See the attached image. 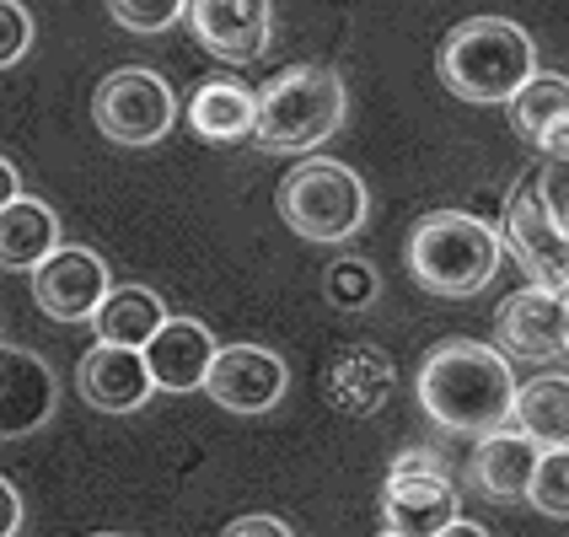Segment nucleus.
Segmentation results:
<instances>
[{
    "mask_svg": "<svg viewBox=\"0 0 569 537\" xmlns=\"http://www.w3.org/2000/svg\"><path fill=\"white\" fill-rule=\"evenodd\" d=\"M419 409L430 414L451 436H483L510 425V398H516V377L510 360L495 345L478 339H446L419 360Z\"/></svg>",
    "mask_w": 569,
    "mask_h": 537,
    "instance_id": "1",
    "label": "nucleus"
},
{
    "mask_svg": "<svg viewBox=\"0 0 569 537\" xmlns=\"http://www.w3.org/2000/svg\"><path fill=\"white\" fill-rule=\"evenodd\" d=\"M436 70H441L446 92H457L462 102L500 108L538 70V43L510 17H468V22H457L446 32Z\"/></svg>",
    "mask_w": 569,
    "mask_h": 537,
    "instance_id": "2",
    "label": "nucleus"
},
{
    "mask_svg": "<svg viewBox=\"0 0 569 537\" xmlns=\"http://www.w3.org/2000/svg\"><path fill=\"white\" fill-rule=\"evenodd\" d=\"M345 81L333 64H296L253 92V140L263 151H296L307 157L345 129Z\"/></svg>",
    "mask_w": 569,
    "mask_h": 537,
    "instance_id": "3",
    "label": "nucleus"
},
{
    "mask_svg": "<svg viewBox=\"0 0 569 537\" xmlns=\"http://www.w3.org/2000/svg\"><path fill=\"white\" fill-rule=\"evenodd\" d=\"M500 253H506L500 231L468 210H430L409 231V275L430 296H451V301H468L495 280Z\"/></svg>",
    "mask_w": 569,
    "mask_h": 537,
    "instance_id": "4",
    "label": "nucleus"
},
{
    "mask_svg": "<svg viewBox=\"0 0 569 537\" xmlns=\"http://www.w3.org/2000/svg\"><path fill=\"white\" fill-rule=\"evenodd\" d=\"M366 183L333 157H301L280 183V216L307 242H345L366 226Z\"/></svg>",
    "mask_w": 569,
    "mask_h": 537,
    "instance_id": "5",
    "label": "nucleus"
},
{
    "mask_svg": "<svg viewBox=\"0 0 569 537\" xmlns=\"http://www.w3.org/2000/svg\"><path fill=\"white\" fill-rule=\"evenodd\" d=\"M457 521V489L436 451L413 446L381 484V527L403 537H441Z\"/></svg>",
    "mask_w": 569,
    "mask_h": 537,
    "instance_id": "6",
    "label": "nucleus"
},
{
    "mask_svg": "<svg viewBox=\"0 0 569 537\" xmlns=\"http://www.w3.org/2000/svg\"><path fill=\"white\" fill-rule=\"evenodd\" d=\"M92 119L113 146H157L167 140V129L178 119V97L161 81L157 70H113L102 76L92 92Z\"/></svg>",
    "mask_w": 569,
    "mask_h": 537,
    "instance_id": "7",
    "label": "nucleus"
},
{
    "mask_svg": "<svg viewBox=\"0 0 569 537\" xmlns=\"http://www.w3.org/2000/svg\"><path fill=\"white\" fill-rule=\"evenodd\" d=\"M569 345V317H565V290L548 285H527L500 301L495 312V349L506 360H532V366H559Z\"/></svg>",
    "mask_w": 569,
    "mask_h": 537,
    "instance_id": "8",
    "label": "nucleus"
},
{
    "mask_svg": "<svg viewBox=\"0 0 569 537\" xmlns=\"http://www.w3.org/2000/svg\"><path fill=\"white\" fill-rule=\"evenodd\" d=\"M28 275H32V301H38V312L54 317V322H87L92 307L108 296V285H113L102 253L81 248V242L49 248Z\"/></svg>",
    "mask_w": 569,
    "mask_h": 537,
    "instance_id": "9",
    "label": "nucleus"
},
{
    "mask_svg": "<svg viewBox=\"0 0 569 537\" xmlns=\"http://www.w3.org/2000/svg\"><path fill=\"white\" fill-rule=\"evenodd\" d=\"M216 409H231V414H269L274 404L284 398L290 387V366H284L274 349L263 345H216L210 366H204V381Z\"/></svg>",
    "mask_w": 569,
    "mask_h": 537,
    "instance_id": "10",
    "label": "nucleus"
},
{
    "mask_svg": "<svg viewBox=\"0 0 569 537\" xmlns=\"http://www.w3.org/2000/svg\"><path fill=\"white\" fill-rule=\"evenodd\" d=\"M500 242H510V253L521 263V275L532 285H548V290H565L569 263H565V221L548 216L542 193L532 178H521L516 193L506 199V231Z\"/></svg>",
    "mask_w": 569,
    "mask_h": 537,
    "instance_id": "11",
    "label": "nucleus"
},
{
    "mask_svg": "<svg viewBox=\"0 0 569 537\" xmlns=\"http://www.w3.org/2000/svg\"><path fill=\"white\" fill-rule=\"evenodd\" d=\"M189 32L199 38L204 54L221 64H253L263 60L274 38V6L269 0H189L183 6Z\"/></svg>",
    "mask_w": 569,
    "mask_h": 537,
    "instance_id": "12",
    "label": "nucleus"
},
{
    "mask_svg": "<svg viewBox=\"0 0 569 537\" xmlns=\"http://www.w3.org/2000/svg\"><path fill=\"white\" fill-rule=\"evenodd\" d=\"M60 409V381L54 366L38 349L0 345V441H17L43 430Z\"/></svg>",
    "mask_w": 569,
    "mask_h": 537,
    "instance_id": "13",
    "label": "nucleus"
},
{
    "mask_svg": "<svg viewBox=\"0 0 569 537\" xmlns=\"http://www.w3.org/2000/svg\"><path fill=\"white\" fill-rule=\"evenodd\" d=\"M76 392H81L97 414H134L151 404L157 381L146 371V355H140V349L102 345V339H97V345L81 355V366H76Z\"/></svg>",
    "mask_w": 569,
    "mask_h": 537,
    "instance_id": "14",
    "label": "nucleus"
},
{
    "mask_svg": "<svg viewBox=\"0 0 569 537\" xmlns=\"http://www.w3.org/2000/svg\"><path fill=\"white\" fill-rule=\"evenodd\" d=\"M146 355V371L157 381V392H199L204 366L216 355V334L199 322V317H161L157 334L140 345Z\"/></svg>",
    "mask_w": 569,
    "mask_h": 537,
    "instance_id": "15",
    "label": "nucleus"
},
{
    "mask_svg": "<svg viewBox=\"0 0 569 537\" xmlns=\"http://www.w3.org/2000/svg\"><path fill=\"white\" fill-rule=\"evenodd\" d=\"M473 463H468V478H473V489L483 500H495V506H516V500H527V478L538 468V451L542 446L532 436H521V430H483L473 436Z\"/></svg>",
    "mask_w": 569,
    "mask_h": 537,
    "instance_id": "16",
    "label": "nucleus"
},
{
    "mask_svg": "<svg viewBox=\"0 0 569 537\" xmlns=\"http://www.w3.org/2000/svg\"><path fill=\"white\" fill-rule=\"evenodd\" d=\"M510 108V125L527 146H538L548 157H565L569 146V92H565V76L553 70H532L516 92L506 97Z\"/></svg>",
    "mask_w": 569,
    "mask_h": 537,
    "instance_id": "17",
    "label": "nucleus"
},
{
    "mask_svg": "<svg viewBox=\"0 0 569 537\" xmlns=\"http://www.w3.org/2000/svg\"><path fill=\"white\" fill-rule=\"evenodd\" d=\"M60 237H64L60 216H54L43 199L17 193V199H6V205H0V269L28 275L49 248H60Z\"/></svg>",
    "mask_w": 569,
    "mask_h": 537,
    "instance_id": "18",
    "label": "nucleus"
},
{
    "mask_svg": "<svg viewBox=\"0 0 569 537\" xmlns=\"http://www.w3.org/2000/svg\"><path fill=\"white\" fill-rule=\"evenodd\" d=\"M161 317H167V307H161V296L151 285H108V296L92 307L87 322H92V334L102 345L140 349L151 334H157Z\"/></svg>",
    "mask_w": 569,
    "mask_h": 537,
    "instance_id": "19",
    "label": "nucleus"
},
{
    "mask_svg": "<svg viewBox=\"0 0 569 537\" xmlns=\"http://www.w3.org/2000/svg\"><path fill=\"white\" fill-rule=\"evenodd\" d=\"M189 125L210 146H237L253 135V92L231 76H216L189 97Z\"/></svg>",
    "mask_w": 569,
    "mask_h": 537,
    "instance_id": "20",
    "label": "nucleus"
},
{
    "mask_svg": "<svg viewBox=\"0 0 569 537\" xmlns=\"http://www.w3.org/2000/svg\"><path fill=\"white\" fill-rule=\"evenodd\" d=\"M510 425L521 436H532L538 446H569V387L565 371L532 377L527 387H516L510 398Z\"/></svg>",
    "mask_w": 569,
    "mask_h": 537,
    "instance_id": "21",
    "label": "nucleus"
},
{
    "mask_svg": "<svg viewBox=\"0 0 569 537\" xmlns=\"http://www.w3.org/2000/svg\"><path fill=\"white\" fill-rule=\"evenodd\" d=\"M322 296H328V307H339V312H366V307L381 296L377 263H366V258H339V263H328Z\"/></svg>",
    "mask_w": 569,
    "mask_h": 537,
    "instance_id": "22",
    "label": "nucleus"
},
{
    "mask_svg": "<svg viewBox=\"0 0 569 537\" xmlns=\"http://www.w3.org/2000/svg\"><path fill=\"white\" fill-rule=\"evenodd\" d=\"M569 446H542L538 451V468H532V478H527V500L542 510V516H553V521H565L569 516Z\"/></svg>",
    "mask_w": 569,
    "mask_h": 537,
    "instance_id": "23",
    "label": "nucleus"
},
{
    "mask_svg": "<svg viewBox=\"0 0 569 537\" xmlns=\"http://www.w3.org/2000/svg\"><path fill=\"white\" fill-rule=\"evenodd\" d=\"M183 6L189 0H108V17L119 22L124 32H167L183 22Z\"/></svg>",
    "mask_w": 569,
    "mask_h": 537,
    "instance_id": "24",
    "label": "nucleus"
},
{
    "mask_svg": "<svg viewBox=\"0 0 569 537\" xmlns=\"http://www.w3.org/2000/svg\"><path fill=\"white\" fill-rule=\"evenodd\" d=\"M28 49H32V11L22 0H0V70H11Z\"/></svg>",
    "mask_w": 569,
    "mask_h": 537,
    "instance_id": "25",
    "label": "nucleus"
},
{
    "mask_svg": "<svg viewBox=\"0 0 569 537\" xmlns=\"http://www.w3.org/2000/svg\"><path fill=\"white\" fill-rule=\"evenodd\" d=\"M17 527H22V495L11 478H0V537H11Z\"/></svg>",
    "mask_w": 569,
    "mask_h": 537,
    "instance_id": "26",
    "label": "nucleus"
},
{
    "mask_svg": "<svg viewBox=\"0 0 569 537\" xmlns=\"http://www.w3.org/2000/svg\"><path fill=\"white\" fill-rule=\"evenodd\" d=\"M226 533H231V537H248V533H274V537H290V521H280V516H242V521H231Z\"/></svg>",
    "mask_w": 569,
    "mask_h": 537,
    "instance_id": "27",
    "label": "nucleus"
},
{
    "mask_svg": "<svg viewBox=\"0 0 569 537\" xmlns=\"http://www.w3.org/2000/svg\"><path fill=\"white\" fill-rule=\"evenodd\" d=\"M17 193H22V172L0 157V205H6V199H17Z\"/></svg>",
    "mask_w": 569,
    "mask_h": 537,
    "instance_id": "28",
    "label": "nucleus"
}]
</instances>
